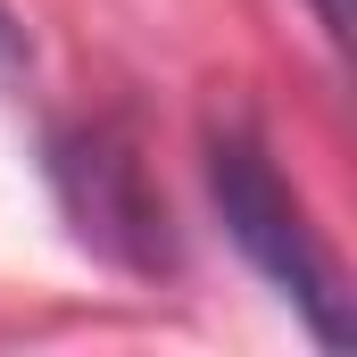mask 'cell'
<instances>
[{"instance_id": "1", "label": "cell", "mask_w": 357, "mask_h": 357, "mask_svg": "<svg viewBox=\"0 0 357 357\" xmlns=\"http://www.w3.org/2000/svg\"><path fill=\"white\" fill-rule=\"evenodd\" d=\"M208 191H216L225 233L241 241V258L266 274L282 299H299V307H307V324L341 349V341H349L341 266H333V250L316 241L307 208L282 191V175H274V158H266V142H258L250 125H216V133H208Z\"/></svg>"}, {"instance_id": "2", "label": "cell", "mask_w": 357, "mask_h": 357, "mask_svg": "<svg viewBox=\"0 0 357 357\" xmlns=\"http://www.w3.org/2000/svg\"><path fill=\"white\" fill-rule=\"evenodd\" d=\"M50 175H59V199H67V216H75V233L91 250H108L125 266H167V208L142 183V158L108 125L59 133L50 142Z\"/></svg>"}, {"instance_id": "3", "label": "cell", "mask_w": 357, "mask_h": 357, "mask_svg": "<svg viewBox=\"0 0 357 357\" xmlns=\"http://www.w3.org/2000/svg\"><path fill=\"white\" fill-rule=\"evenodd\" d=\"M17 59H25V33H17V25H8V8H0V67H17Z\"/></svg>"}]
</instances>
